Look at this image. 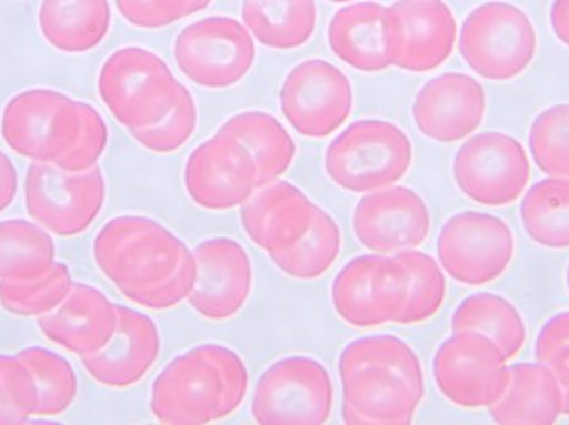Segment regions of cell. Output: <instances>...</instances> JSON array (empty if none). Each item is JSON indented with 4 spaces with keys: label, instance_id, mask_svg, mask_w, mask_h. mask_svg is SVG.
<instances>
[{
    "label": "cell",
    "instance_id": "1",
    "mask_svg": "<svg viewBox=\"0 0 569 425\" xmlns=\"http://www.w3.org/2000/svg\"><path fill=\"white\" fill-rule=\"evenodd\" d=\"M100 273L137 306L170 310L189 300L197 277L196 256L159 221L113 217L93 240Z\"/></svg>",
    "mask_w": 569,
    "mask_h": 425
},
{
    "label": "cell",
    "instance_id": "2",
    "mask_svg": "<svg viewBox=\"0 0 569 425\" xmlns=\"http://www.w3.org/2000/svg\"><path fill=\"white\" fill-rule=\"evenodd\" d=\"M345 424H410L425 397L420 357L390 334L351 341L340 356Z\"/></svg>",
    "mask_w": 569,
    "mask_h": 425
},
{
    "label": "cell",
    "instance_id": "3",
    "mask_svg": "<svg viewBox=\"0 0 569 425\" xmlns=\"http://www.w3.org/2000/svg\"><path fill=\"white\" fill-rule=\"evenodd\" d=\"M249 381V370L236 351L222 344H200L159 374L150 411L162 424L217 423L242 406Z\"/></svg>",
    "mask_w": 569,
    "mask_h": 425
},
{
    "label": "cell",
    "instance_id": "4",
    "mask_svg": "<svg viewBox=\"0 0 569 425\" xmlns=\"http://www.w3.org/2000/svg\"><path fill=\"white\" fill-rule=\"evenodd\" d=\"M413 162V146L403 130L385 120L351 123L328 145L325 170L335 185L351 193H371L400 182Z\"/></svg>",
    "mask_w": 569,
    "mask_h": 425
},
{
    "label": "cell",
    "instance_id": "5",
    "mask_svg": "<svg viewBox=\"0 0 569 425\" xmlns=\"http://www.w3.org/2000/svg\"><path fill=\"white\" fill-rule=\"evenodd\" d=\"M537 30L528 13L510 2H485L461 27L460 53L483 79H517L537 55Z\"/></svg>",
    "mask_w": 569,
    "mask_h": 425
},
{
    "label": "cell",
    "instance_id": "6",
    "mask_svg": "<svg viewBox=\"0 0 569 425\" xmlns=\"http://www.w3.org/2000/svg\"><path fill=\"white\" fill-rule=\"evenodd\" d=\"M179 87L169 65L140 47L117 50L99 73L100 99L129 130L159 122L176 102Z\"/></svg>",
    "mask_w": 569,
    "mask_h": 425
},
{
    "label": "cell",
    "instance_id": "7",
    "mask_svg": "<svg viewBox=\"0 0 569 425\" xmlns=\"http://www.w3.org/2000/svg\"><path fill=\"white\" fill-rule=\"evenodd\" d=\"M23 199L37 224L56 236L72 237L89 230L102 212L106 179L99 166L69 173L50 163L33 162L27 170Z\"/></svg>",
    "mask_w": 569,
    "mask_h": 425
},
{
    "label": "cell",
    "instance_id": "8",
    "mask_svg": "<svg viewBox=\"0 0 569 425\" xmlns=\"http://www.w3.org/2000/svg\"><path fill=\"white\" fill-rule=\"evenodd\" d=\"M333 409V384L313 357L288 356L269 367L257 383L252 416L262 425L325 424Z\"/></svg>",
    "mask_w": 569,
    "mask_h": 425
},
{
    "label": "cell",
    "instance_id": "9",
    "mask_svg": "<svg viewBox=\"0 0 569 425\" xmlns=\"http://www.w3.org/2000/svg\"><path fill=\"white\" fill-rule=\"evenodd\" d=\"M256 55L249 30L230 17H209L186 27L173 45L180 72L206 89H229L242 82Z\"/></svg>",
    "mask_w": 569,
    "mask_h": 425
},
{
    "label": "cell",
    "instance_id": "10",
    "mask_svg": "<svg viewBox=\"0 0 569 425\" xmlns=\"http://www.w3.org/2000/svg\"><path fill=\"white\" fill-rule=\"evenodd\" d=\"M507 361L490 337L471 331L455 333L435 354V383L455 406L483 409L493 406L507 389Z\"/></svg>",
    "mask_w": 569,
    "mask_h": 425
},
{
    "label": "cell",
    "instance_id": "11",
    "mask_svg": "<svg viewBox=\"0 0 569 425\" xmlns=\"http://www.w3.org/2000/svg\"><path fill=\"white\" fill-rule=\"evenodd\" d=\"M453 176L460 192L471 202L510 205L530 183V159L513 136L485 132L460 146L453 160Z\"/></svg>",
    "mask_w": 569,
    "mask_h": 425
},
{
    "label": "cell",
    "instance_id": "12",
    "mask_svg": "<svg viewBox=\"0 0 569 425\" xmlns=\"http://www.w3.org/2000/svg\"><path fill=\"white\" fill-rule=\"evenodd\" d=\"M441 267L458 283L483 286L503 276L515 256L507 221L490 213L463 212L441 227L437 243Z\"/></svg>",
    "mask_w": 569,
    "mask_h": 425
},
{
    "label": "cell",
    "instance_id": "13",
    "mask_svg": "<svg viewBox=\"0 0 569 425\" xmlns=\"http://www.w3.org/2000/svg\"><path fill=\"white\" fill-rule=\"evenodd\" d=\"M280 109L295 132L307 139H325L350 117L353 89L348 77L333 63L305 60L284 79Z\"/></svg>",
    "mask_w": 569,
    "mask_h": 425
},
{
    "label": "cell",
    "instance_id": "14",
    "mask_svg": "<svg viewBox=\"0 0 569 425\" xmlns=\"http://www.w3.org/2000/svg\"><path fill=\"white\" fill-rule=\"evenodd\" d=\"M183 182L200 209L226 212L242 206L256 193L257 166L239 140L217 132L190 153Z\"/></svg>",
    "mask_w": 569,
    "mask_h": 425
},
{
    "label": "cell",
    "instance_id": "15",
    "mask_svg": "<svg viewBox=\"0 0 569 425\" xmlns=\"http://www.w3.org/2000/svg\"><path fill=\"white\" fill-rule=\"evenodd\" d=\"M331 303L345 323L360 330L397 323L403 296L393 257L365 254L345 264L331 284Z\"/></svg>",
    "mask_w": 569,
    "mask_h": 425
},
{
    "label": "cell",
    "instance_id": "16",
    "mask_svg": "<svg viewBox=\"0 0 569 425\" xmlns=\"http://www.w3.org/2000/svg\"><path fill=\"white\" fill-rule=\"evenodd\" d=\"M390 9L391 62L407 72L443 65L457 43V20L443 0H398Z\"/></svg>",
    "mask_w": 569,
    "mask_h": 425
},
{
    "label": "cell",
    "instance_id": "17",
    "mask_svg": "<svg viewBox=\"0 0 569 425\" xmlns=\"http://www.w3.org/2000/svg\"><path fill=\"white\" fill-rule=\"evenodd\" d=\"M197 277L190 306L209 321L237 316L252 293L253 271L242 244L230 237H210L193 251Z\"/></svg>",
    "mask_w": 569,
    "mask_h": 425
},
{
    "label": "cell",
    "instance_id": "18",
    "mask_svg": "<svg viewBox=\"0 0 569 425\" xmlns=\"http://www.w3.org/2000/svg\"><path fill=\"white\" fill-rule=\"evenodd\" d=\"M431 216L425 200L405 186L378 190L355 206L353 231L371 253L415 250L430 233Z\"/></svg>",
    "mask_w": 569,
    "mask_h": 425
},
{
    "label": "cell",
    "instance_id": "19",
    "mask_svg": "<svg viewBox=\"0 0 569 425\" xmlns=\"http://www.w3.org/2000/svg\"><path fill=\"white\" fill-rule=\"evenodd\" d=\"M487 93L473 77L450 72L435 77L415 97V125L427 139L455 143L480 129Z\"/></svg>",
    "mask_w": 569,
    "mask_h": 425
},
{
    "label": "cell",
    "instance_id": "20",
    "mask_svg": "<svg viewBox=\"0 0 569 425\" xmlns=\"http://www.w3.org/2000/svg\"><path fill=\"white\" fill-rule=\"evenodd\" d=\"M117 330L109 343L82 357L89 376L109 389L136 386L159 360V327L146 314L132 307L117 306Z\"/></svg>",
    "mask_w": 569,
    "mask_h": 425
},
{
    "label": "cell",
    "instance_id": "21",
    "mask_svg": "<svg viewBox=\"0 0 569 425\" xmlns=\"http://www.w3.org/2000/svg\"><path fill=\"white\" fill-rule=\"evenodd\" d=\"M315 212L317 205L301 190L279 179L256 190L243 203L240 220L250 241L272 256L307 233Z\"/></svg>",
    "mask_w": 569,
    "mask_h": 425
},
{
    "label": "cell",
    "instance_id": "22",
    "mask_svg": "<svg viewBox=\"0 0 569 425\" xmlns=\"http://www.w3.org/2000/svg\"><path fill=\"white\" fill-rule=\"evenodd\" d=\"M117 304L89 284L73 283L60 306L37 317L39 330L50 343L80 360L102 350L117 330Z\"/></svg>",
    "mask_w": 569,
    "mask_h": 425
},
{
    "label": "cell",
    "instance_id": "23",
    "mask_svg": "<svg viewBox=\"0 0 569 425\" xmlns=\"http://www.w3.org/2000/svg\"><path fill=\"white\" fill-rule=\"evenodd\" d=\"M331 52L360 72H381L391 62L390 9L360 2L338 10L328 27Z\"/></svg>",
    "mask_w": 569,
    "mask_h": 425
},
{
    "label": "cell",
    "instance_id": "24",
    "mask_svg": "<svg viewBox=\"0 0 569 425\" xmlns=\"http://www.w3.org/2000/svg\"><path fill=\"white\" fill-rule=\"evenodd\" d=\"M510 381L503 396L490 406L497 424L557 423L563 414V394L555 374L541 363L508 367Z\"/></svg>",
    "mask_w": 569,
    "mask_h": 425
},
{
    "label": "cell",
    "instance_id": "25",
    "mask_svg": "<svg viewBox=\"0 0 569 425\" xmlns=\"http://www.w3.org/2000/svg\"><path fill=\"white\" fill-rule=\"evenodd\" d=\"M109 143V127L92 105L67 97L57 110L50 136V165L69 173L97 166Z\"/></svg>",
    "mask_w": 569,
    "mask_h": 425
},
{
    "label": "cell",
    "instance_id": "26",
    "mask_svg": "<svg viewBox=\"0 0 569 425\" xmlns=\"http://www.w3.org/2000/svg\"><path fill=\"white\" fill-rule=\"evenodd\" d=\"M112 23L109 0H42L39 29L63 53H86L106 40Z\"/></svg>",
    "mask_w": 569,
    "mask_h": 425
},
{
    "label": "cell",
    "instance_id": "27",
    "mask_svg": "<svg viewBox=\"0 0 569 425\" xmlns=\"http://www.w3.org/2000/svg\"><path fill=\"white\" fill-rule=\"evenodd\" d=\"M66 100L67 95L50 89L26 90L12 97L0 125L7 146L32 162H49L53 119Z\"/></svg>",
    "mask_w": 569,
    "mask_h": 425
},
{
    "label": "cell",
    "instance_id": "28",
    "mask_svg": "<svg viewBox=\"0 0 569 425\" xmlns=\"http://www.w3.org/2000/svg\"><path fill=\"white\" fill-rule=\"evenodd\" d=\"M219 132L239 140L257 166V189L288 172L297 153L282 123L266 112H243L227 120Z\"/></svg>",
    "mask_w": 569,
    "mask_h": 425
},
{
    "label": "cell",
    "instance_id": "29",
    "mask_svg": "<svg viewBox=\"0 0 569 425\" xmlns=\"http://www.w3.org/2000/svg\"><path fill=\"white\" fill-rule=\"evenodd\" d=\"M242 17L262 45L291 50L313 36L317 6L315 0H243Z\"/></svg>",
    "mask_w": 569,
    "mask_h": 425
},
{
    "label": "cell",
    "instance_id": "30",
    "mask_svg": "<svg viewBox=\"0 0 569 425\" xmlns=\"http://www.w3.org/2000/svg\"><path fill=\"white\" fill-rule=\"evenodd\" d=\"M453 333H480L490 337L508 361L515 360L527 343V326L513 303L491 293L467 297L451 317Z\"/></svg>",
    "mask_w": 569,
    "mask_h": 425
},
{
    "label": "cell",
    "instance_id": "31",
    "mask_svg": "<svg viewBox=\"0 0 569 425\" xmlns=\"http://www.w3.org/2000/svg\"><path fill=\"white\" fill-rule=\"evenodd\" d=\"M400 271L401 303L397 324L413 326L431 320L443 306L447 280L430 254L417 250L391 254Z\"/></svg>",
    "mask_w": 569,
    "mask_h": 425
},
{
    "label": "cell",
    "instance_id": "32",
    "mask_svg": "<svg viewBox=\"0 0 569 425\" xmlns=\"http://www.w3.org/2000/svg\"><path fill=\"white\" fill-rule=\"evenodd\" d=\"M56 243L36 221H0V280H30L52 270Z\"/></svg>",
    "mask_w": 569,
    "mask_h": 425
},
{
    "label": "cell",
    "instance_id": "33",
    "mask_svg": "<svg viewBox=\"0 0 569 425\" xmlns=\"http://www.w3.org/2000/svg\"><path fill=\"white\" fill-rule=\"evenodd\" d=\"M520 213L531 241L551 250L569 247V179L555 176L535 183Z\"/></svg>",
    "mask_w": 569,
    "mask_h": 425
},
{
    "label": "cell",
    "instance_id": "34",
    "mask_svg": "<svg viewBox=\"0 0 569 425\" xmlns=\"http://www.w3.org/2000/svg\"><path fill=\"white\" fill-rule=\"evenodd\" d=\"M341 250V231L330 213L317 206L307 233L288 250L272 254L270 260L282 273L295 280L310 281L323 276Z\"/></svg>",
    "mask_w": 569,
    "mask_h": 425
},
{
    "label": "cell",
    "instance_id": "35",
    "mask_svg": "<svg viewBox=\"0 0 569 425\" xmlns=\"http://www.w3.org/2000/svg\"><path fill=\"white\" fill-rule=\"evenodd\" d=\"M19 360L29 367L37 387L36 416L56 417L72 407L79 381L69 361L46 347H26Z\"/></svg>",
    "mask_w": 569,
    "mask_h": 425
},
{
    "label": "cell",
    "instance_id": "36",
    "mask_svg": "<svg viewBox=\"0 0 569 425\" xmlns=\"http://www.w3.org/2000/svg\"><path fill=\"white\" fill-rule=\"evenodd\" d=\"M72 286L69 266L56 263L39 277L0 280V306L13 316H46L66 301Z\"/></svg>",
    "mask_w": 569,
    "mask_h": 425
},
{
    "label": "cell",
    "instance_id": "37",
    "mask_svg": "<svg viewBox=\"0 0 569 425\" xmlns=\"http://www.w3.org/2000/svg\"><path fill=\"white\" fill-rule=\"evenodd\" d=\"M530 150L541 172L569 179V103L550 107L533 120Z\"/></svg>",
    "mask_w": 569,
    "mask_h": 425
},
{
    "label": "cell",
    "instance_id": "38",
    "mask_svg": "<svg viewBox=\"0 0 569 425\" xmlns=\"http://www.w3.org/2000/svg\"><path fill=\"white\" fill-rule=\"evenodd\" d=\"M196 100L192 93L180 83L179 92H177L176 102L170 107L169 112L149 127L142 129L130 130L139 145L153 153H172L182 149L197 129Z\"/></svg>",
    "mask_w": 569,
    "mask_h": 425
},
{
    "label": "cell",
    "instance_id": "39",
    "mask_svg": "<svg viewBox=\"0 0 569 425\" xmlns=\"http://www.w3.org/2000/svg\"><path fill=\"white\" fill-rule=\"evenodd\" d=\"M37 387L19 356L0 354V425L27 423L36 416Z\"/></svg>",
    "mask_w": 569,
    "mask_h": 425
},
{
    "label": "cell",
    "instance_id": "40",
    "mask_svg": "<svg viewBox=\"0 0 569 425\" xmlns=\"http://www.w3.org/2000/svg\"><path fill=\"white\" fill-rule=\"evenodd\" d=\"M535 357L557 377L563 394V414L569 416V311L557 314L541 327Z\"/></svg>",
    "mask_w": 569,
    "mask_h": 425
},
{
    "label": "cell",
    "instance_id": "41",
    "mask_svg": "<svg viewBox=\"0 0 569 425\" xmlns=\"http://www.w3.org/2000/svg\"><path fill=\"white\" fill-rule=\"evenodd\" d=\"M120 16L140 29H160L190 16V0H116Z\"/></svg>",
    "mask_w": 569,
    "mask_h": 425
},
{
    "label": "cell",
    "instance_id": "42",
    "mask_svg": "<svg viewBox=\"0 0 569 425\" xmlns=\"http://www.w3.org/2000/svg\"><path fill=\"white\" fill-rule=\"evenodd\" d=\"M19 189V176L12 160L0 152V213L6 212L17 196Z\"/></svg>",
    "mask_w": 569,
    "mask_h": 425
},
{
    "label": "cell",
    "instance_id": "43",
    "mask_svg": "<svg viewBox=\"0 0 569 425\" xmlns=\"http://www.w3.org/2000/svg\"><path fill=\"white\" fill-rule=\"evenodd\" d=\"M550 22L558 40L569 47V0H555L550 10Z\"/></svg>",
    "mask_w": 569,
    "mask_h": 425
},
{
    "label": "cell",
    "instance_id": "44",
    "mask_svg": "<svg viewBox=\"0 0 569 425\" xmlns=\"http://www.w3.org/2000/svg\"><path fill=\"white\" fill-rule=\"evenodd\" d=\"M212 3V0H190V13L200 12V10L207 9Z\"/></svg>",
    "mask_w": 569,
    "mask_h": 425
},
{
    "label": "cell",
    "instance_id": "45",
    "mask_svg": "<svg viewBox=\"0 0 569 425\" xmlns=\"http://www.w3.org/2000/svg\"><path fill=\"white\" fill-rule=\"evenodd\" d=\"M330 2L341 3V2H350V0H330Z\"/></svg>",
    "mask_w": 569,
    "mask_h": 425
},
{
    "label": "cell",
    "instance_id": "46",
    "mask_svg": "<svg viewBox=\"0 0 569 425\" xmlns=\"http://www.w3.org/2000/svg\"><path fill=\"white\" fill-rule=\"evenodd\" d=\"M567 280H568V290H569V266H568Z\"/></svg>",
    "mask_w": 569,
    "mask_h": 425
}]
</instances>
